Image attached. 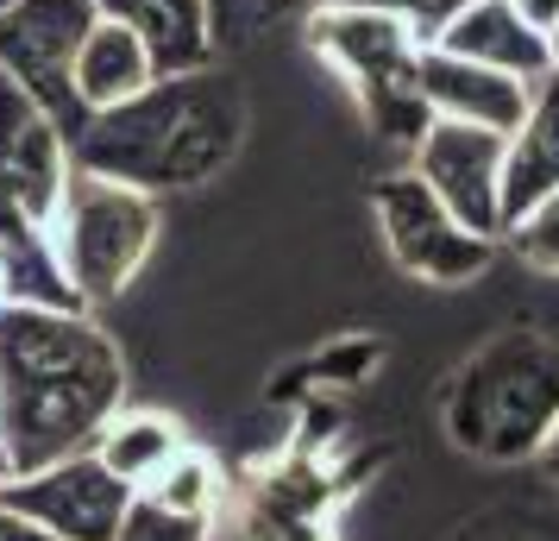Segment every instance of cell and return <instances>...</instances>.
I'll use <instances>...</instances> for the list:
<instances>
[{"mask_svg":"<svg viewBox=\"0 0 559 541\" xmlns=\"http://www.w3.org/2000/svg\"><path fill=\"white\" fill-rule=\"evenodd\" d=\"M127 403V360L95 309H0V472L20 479L95 447ZM0 479V485H7Z\"/></svg>","mask_w":559,"mask_h":541,"instance_id":"cell-1","label":"cell"},{"mask_svg":"<svg viewBox=\"0 0 559 541\" xmlns=\"http://www.w3.org/2000/svg\"><path fill=\"white\" fill-rule=\"evenodd\" d=\"M246 139V95L227 70H177L139 89L132 102L88 114L70 139L76 170L132 183L145 196L202 189L233 164Z\"/></svg>","mask_w":559,"mask_h":541,"instance_id":"cell-2","label":"cell"},{"mask_svg":"<svg viewBox=\"0 0 559 541\" xmlns=\"http://www.w3.org/2000/svg\"><path fill=\"white\" fill-rule=\"evenodd\" d=\"M559 422V346L540 334H497L447 390V435L490 466L534 460Z\"/></svg>","mask_w":559,"mask_h":541,"instance_id":"cell-3","label":"cell"},{"mask_svg":"<svg viewBox=\"0 0 559 541\" xmlns=\"http://www.w3.org/2000/svg\"><path fill=\"white\" fill-rule=\"evenodd\" d=\"M308 45L353 89L365 127L378 132L383 145H396V152L421 145V132L433 127L428 95H421V51H428L421 32L403 26L396 13H378V7L321 0V13L308 20Z\"/></svg>","mask_w":559,"mask_h":541,"instance_id":"cell-4","label":"cell"},{"mask_svg":"<svg viewBox=\"0 0 559 541\" xmlns=\"http://www.w3.org/2000/svg\"><path fill=\"white\" fill-rule=\"evenodd\" d=\"M51 246L63 278L76 284V296L88 309H102L152 258L157 196L132 189V183L95 177V170H70V189H63V202L51 214Z\"/></svg>","mask_w":559,"mask_h":541,"instance_id":"cell-5","label":"cell"},{"mask_svg":"<svg viewBox=\"0 0 559 541\" xmlns=\"http://www.w3.org/2000/svg\"><path fill=\"white\" fill-rule=\"evenodd\" d=\"M95 26V0H13L0 13V77L45 107L76 139L88 107L76 102V45Z\"/></svg>","mask_w":559,"mask_h":541,"instance_id":"cell-6","label":"cell"},{"mask_svg":"<svg viewBox=\"0 0 559 541\" xmlns=\"http://www.w3.org/2000/svg\"><path fill=\"white\" fill-rule=\"evenodd\" d=\"M371 214H378V233H383V246H390V258L403 264L408 278H421L433 290L472 284L484 264L497 258V239L465 227L415 170L383 177L371 189Z\"/></svg>","mask_w":559,"mask_h":541,"instance_id":"cell-7","label":"cell"},{"mask_svg":"<svg viewBox=\"0 0 559 541\" xmlns=\"http://www.w3.org/2000/svg\"><path fill=\"white\" fill-rule=\"evenodd\" d=\"M0 497L13 510H26L38 529H51L57 541H114L120 536V516L132 504V485L114 479L88 447L70 454V460H51L38 472H20L7 479Z\"/></svg>","mask_w":559,"mask_h":541,"instance_id":"cell-8","label":"cell"},{"mask_svg":"<svg viewBox=\"0 0 559 541\" xmlns=\"http://www.w3.org/2000/svg\"><path fill=\"white\" fill-rule=\"evenodd\" d=\"M503 145L509 132L433 120L421 145L408 152V170L428 183L440 202L484 239H503Z\"/></svg>","mask_w":559,"mask_h":541,"instance_id":"cell-9","label":"cell"},{"mask_svg":"<svg viewBox=\"0 0 559 541\" xmlns=\"http://www.w3.org/2000/svg\"><path fill=\"white\" fill-rule=\"evenodd\" d=\"M70 170H76L70 132L0 77V214L51 227L57 202L70 189Z\"/></svg>","mask_w":559,"mask_h":541,"instance_id":"cell-10","label":"cell"},{"mask_svg":"<svg viewBox=\"0 0 559 541\" xmlns=\"http://www.w3.org/2000/svg\"><path fill=\"white\" fill-rule=\"evenodd\" d=\"M534 82L503 77V70H484L472 57L453 51H421V95H428L433 120H465V127H490V132H515L522 127V107H528Z\"/></svg>","mask_w":559,"mask_h":541,"instance_id":"cell-11","label":"cell"},{"mask_svg":"<svg viewBox=\"0 0 559 541\" xmlns=\"http://www.w3.org/2000/svg\"><path fill=\"white\" fill-rule=\"evenodd\" d=\"M433 51H453V57H472L484 70H503V77H522V82H540L554 70L547 57V38L509 7V0H465L447 26L428 38Z\"/></svg>","mask_w":559,"mask_h":541,"instance_id":"cell-12","label":"cell"},{"mask_svg":"<svg viewBox=\"0 0 559 541\" xmlns=\"http://www.w3.org/2000/svg\"><path fill=\"white\" fill-rule=\"evenodd\" d=\"M554 189H559V70H547L528 89L522 127L509 132L503 145V227Z\"/></svg>","mask_w":559,"mask_h":541,"instance_id":"cell-13","label":"cell"},{"mask_svg":"<svg viewBox=\"0 0 559 541\" xmlns=\"http://www.w3.org/2000/svg\"><path fill=\"white\" fill-rule=\"evenodd\" d=\"M95 13L120 20L145 38L157 77H177V70H207L221 45H214V13L207 0H95Z\"/></svg>","mask_w":559,"mask_h":541,"instance_id":"cell-14","label":"cell"},{"mask_svg":"<svg viewBox=\"0 0 559 541\" xmlns=\"http://www.w3.org/2000/svg\"><path fill=\"white\" fill-rule=\"evenodd\" d=\"M152 82H157V63L145 51V38L132 26H120V20H107V13H95V26L82 32L76 45V102L88 114H102V107L132 102Z\"/></svg>","mask_w":559,"mask_h":541,"instance_id":"cell-15","label":"cell"},{"mask_svg":"<svg viewBox=\"0 0 559 541\" xmlns=\"http://www.w3.org/2000/svg\"><path fill=\"white\" fill-rule=\"evenodd\" d=\"M182 447H189L182 422H170V415H157V410H120L102 435H95L88 454H95L114 479H127L132 491H145Z\"/></svg>","mask_w":559,"mask_h":541,"instance_id":"cell-16","label":"cell"},{"mask_svg":"<svg viewBox=\"0 0 559 541\" xmlns=\"http://www.w3.org/2000/svg\"><path fill=\"white\" fill-rule=\"evenodd\" d=\"M221 466L207 460L202 447H182L177 460L157 472L152 485H145V497H157L164 510H177V516H202V522H214L221 516Z\"/></svg>","mask_w":559,"mask_h":541,"instance_id":"cell-17","label":"cell"},{"mask_svg":"<svg viewBox=\"0 0 559 541\" xmlns=\"http://www.w3.org/2000/svg\"><path fill=\"white\" fill-rule=\"evenodd\" d=\"M503 239H509V252L522 258L528 271L559 278V189L554 196H540L528 214H515V221L503 227Z\"/></svg>","mask_w":559,"mask_h":541,"instance_id":"cell-18","label":"cell"},{"mask_svg":"<svg viewBox=\"0 0 559 541\" xmlns=\"http://www.w3.org/2000/svg\"><path fill=\"white\" fill-rule=\"evenodd\" d=\"M114 541H214V522L177 516V510H164L157 497L132 491V504H127V516H120V536Z\"/></svg>","mask_w":559,"mask_h":541,"instance_id":"cell-19","label":"cell"},{"mask_svg":"<svg viewBox=\"0 0 559 541\" xmlns=\"http://www.w3.org/2000/svg\"><path fill=\"white\" fill-rule=\"evenodd\" d=\"M340 7H378V13H396L403 26H415L421 38H433V32L465 7V0H340Z\"/></svg>","mask_w":559,"mask_h":541,"instance_id":"cell-20","label":"cell"},{"mask_svg":"<svg viewBox=\"0 0 559 541\" xmlns=\"http://www.w3.org/2000/svg\"><path fill=\"white\" fill-rule=\"evenodd\" d=\"M207 13H214V45H221V38H246V26L264 13V0H207Z\"/></svg>","mask_w":559,"mask_h":541,"instance_id":"cell-21","label":"cell"},{"mask_svg":"<svg viewBox=\"0 0 559 541\" xmlns=\"http://www.w3.org/2000/svg\"><path fill=\"white\" fill-rule=\"evenodd\" d=\"M0 541H57L51 529H38L26 510H13L7 497H0Z\"/></svg>","mask_w":559,"mask_h":541,"instance_id":"cell-22","label":"cell"},{"mask_svg":"<svg viewBox=\"0 0 559 541\" xmlns=\"http://www.w3.org/2000/svg\"><path fill=\"white\" fill-rule=\"evenodd\" d=\"M509 7H515V13H522V20H528V26L540 32V38H547V32L559 26V0H509Z\"/></svg>","mask_w":559,"mask_h":541,"instance_id":"cell-23","label":"cell"},{"mask_svg":"<svg viewBox=\"0 0 559 541\" xmlns=\"http://www.w3.org/2000/svg\"><path fill=\"white\" fill-rule=\"evenodd\" d=\"M534 460H540V472H547V485L559 491V422H554V435L540 440V454H534Z\"/></svg>","mask_w":559,"mask_h":541,"instance_id":"cell-24","label":"cell"},{"mask_svg":"<svg viewBox=\"0 0 559 541\" xmlns=\"http://www.w3.org/2000/svg\"><path fill=\"white\" fill-rule=\"evenodd\" d=\"M0 309H7V278H0Z\"/></svg>","mask_w":559,"mask_h":541,"instance_id":"cell-25","label":"cell"},{"mask_svg":"<svg viewBox=\"0 0 559 541\" xmlns=\"http://www.w3.org/2000/svg\"><path fill=\"white\" fill-rule=\"evenodd\" d=\"M7 7H13V0H0V13H7Z\"/></svg>","mask_w":559,"mask_h":541,"instance_id":"cell-26","label":"cell"},{"mask_svg":"<svg viewBox=\"0 0 559 541\" xmlns=\"http://www.w3.org/2000/svg\"><path fill=\"white\" fill-rule=\"evenodd\" d=\"M0 479H7V472H0Z\"/></svg>","mask_w":559,"mask_h":541,"instance_id":"cell-27","label":"cell"}]
</instances>
